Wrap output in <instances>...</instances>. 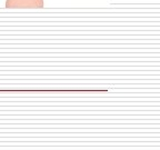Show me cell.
Returning a JSON list of instances; mask_svg holds the SVG:
<instances>
[{
    "mask_svg": "<svg viewBox=\"0 0 160 150\" xmlns=\"http://www.w3.org/2000/svg\"><path fill=\"white\" fill-rule=\"evenodd\" d=\"M6 8L8 9H42L43 0H7Z\"/></svg>",
    "mask_w": 160,
    "mask_h": 150,
    "instance_id": "obj_1",
    "label": "cell"
}]
</instances>
